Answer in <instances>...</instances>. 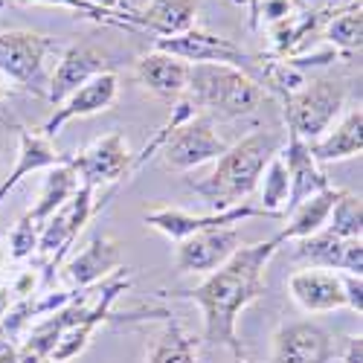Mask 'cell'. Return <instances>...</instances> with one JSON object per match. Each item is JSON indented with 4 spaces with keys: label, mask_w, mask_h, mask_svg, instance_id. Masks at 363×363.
Instances as JSON below:
<instances>
[{
    "label": "cell",
    "mask_w": 363,
    "mask_h": 363,
    "mask_svg": "<svg viewBox=\"0 0 363 363\" xmlns=\"http://www.w3.org/2000/svg\"><path fill=\"white\" fill-rule=\"evenodd\" d=\"M137 79L155 94L157 99L177 102L186 94V82H189V65L169 52H148L137 62Z\"/></svg>",
    "instance_id": "cell-17"
},
{
    "label": "cell",
    "mask_w": 363,
    "mask_h": 363,
    "mask_svg": "<svg viewBox=\"0 0 363 363\" xmlns=\"http://www.w3.org/2000/svg\"><path fill=\"white\" fill-rule=\"evenodd\" d=\"M343 277V291H346V306L352 311H363V282L360 277H352V274H340Z\"/></svg>",
    "instance_id": "cell-29"
},
{
    "label": "cell",
    "mask_w": 363,
    "mask_h": 363,
    "mask_svg": "<svg viewBox=\"0 0 363 363\" xmlns=\"http://www.w3.org/2000/svg\"><path fill=\"white\" fill-rule=\"evenodd\" d=\"M363 113L349 111L337 128H328L320 140L308 143V151L317 163H335V160H349V157H360L363 151Z\"/></svg>",
    "instance_id": "cell-19"
},
{
    "label": "cell",
    "mask_w": 363,
    "mask_h": 363,
    "mask_svg": "<svg viewBox=\"0 0 363 363\" xmlns=\"http://www.w3.org/2000/svg\"><path fill=\"white\" fill-rule=\"evenodd\" d=\"M346 102V90L340 82L331 79H317L311 84L296 87L294 94L285 96V123L288 134L299 137L302 143L320 140L335 119L340 116Z\"/></svg>",
    "instance_id": "cell-5"
},
{
    "label": "cell",
    "mask_w": 363,
    "mask_h": 363,
    "mask_svg": "<svg viewBox=\"0 0 363 363\" xmlns=\"http://www.w3.org/2000/svg\"><path fill=\"white\" fill-rule=\"evenodd\" d=\"M285 145V137L279 131H256L235 145H227V151L216 160V169L203 180L192 184V189L213 203V209H230L245 203V198L259 186V180Z\"/></svg>",
    "instance_id": "cell-2"
},
{
    "label": "cell",
    "mask_w": 363,
    "mask_h": 363,
    "mask_svg": "<svg viewBox=\"0 0 363 363\" xmlns=\"http://www.w3.org/2000/svg\"><path fill=\"white\" fill-rule=\"evenodd\" d=\"M105 70H108V58L96 47H65V52L58 55L55 70L50 73L47 102L58 108L73 90H79L82 84H87Z\"/></svg>",
    "instance_id": "cell-14"
},
{
    "label": "cell",
    "mask_w": 363,
    "mask_h": 363,
    "mask_svg": "<svg viewBox=\"0 0 363 363\" xmlns=\"http://www.w3.org/2000/svg\"><path fill=\"white\" fill-rule=\"evenodd\" d=\"M0 125H9V119H4V116H0Z\"/></svg>",
    "instance_id": "cell-33"
},
{
    "label": "cell",
    "mask_w": 363,
    "mask_h": 363,
    "mask_svg": "<svg viewBox=\"0 0 363 363\" xmlns=\"http://www.w3.org/2000/svg\"><path fill=\"white\" fill-rule=\"evenodd\" d=\"M288 291L306 314H328V311L349 308L346 291H343V277L328 274V270H317V267L296 270L288 279Z\"/></svg>",
    "instance_id": "cell-15"
},
{
    "label": "cell",
    "mask_w": 363,
    "mask_h": 363,
    "mask_svg": "<svg viewBox=\"0 0 363 363\" xmlns=\"http://www.w3.org/2000/svg\"><path fill=\"white\" fill-rule=\"evenodd\" d=\"M116 267H119V247L113 245L111 238L96 235L82 253H76V256L70 259V264H67V279H70L76 288H90V285L108 279Z\"/></svg>",
    "instance_id": "cell-21"
},
{
    "label": "cell",
    "mask_w": 363,
    "mask_h": 363,
    "mask_svg": "<svg viewBox=\"0 0 363 363\" xmlns=\"http://www.w3.org/2000/svg\"><path fill=\"white\" fill-rule=\"evenodd\" d=\"M340 352V340L314 320L279 325L270 346V363H328Z\"/></svg>",
    "instance_id": "cell-8"
},
{
    "label": "cell",
    "mask_w": 363,
    "mask_h": 363,
    "mask_svg": "<svg viewBox=\"0 0 363 363\" xmlns=\"http://www.w3.org/2000/svg\"><path fill=\"white\" fill-rule=\"evenodd\" d=\"M282 245L277 238L256 241V245H241L218 270L206 274V279L192 288L180 291L174 296L192 299L203 317V340L209 346H227L241 360V343H238V317L250 302H256L264 294V267L274 259V253Z\"/></svg>",
    "instance_id": "cell-1"
},
{
    "label": "cell",
    "mask_w": 363,
    "mask_h": 363,
    "mask_svg": "<svg viewBox=\"0 0 363 363\" xmlns=\"http://www.w3.org/2000/svg\"><path fill=\"white\" fill-rule=\"evenodd\" d=\"M291 4H294V6H302V0H291Z\"/></svg>",
    "instance_id": "cell-34"
},
{
    "label": "cell",
    "mask_w": 363,
    "mask_h": 363,
    "mask_svg": "<svg viewBox=\"0 0 363 363\" xmlns=\"http://www.w3.org/2000/svg\"><path fill=\"white\" fill-rule=\"evenodd\" d=\"M238 363H250V360H238Z\"/></svg>",
    "instance_id": "cell-35"
},
{
    "label": "cell",
    "mask_w": 363,
    "mask_h": 363,
    "mask_svg": "<svg viewBox=\"0 0 363 363\" xmlns=\"http://www.w3.org/2000/svg\"><path fill=\"white\" fill-rule=\"evenodd\" d=\"M6 96H9V84L4 76H0V99H6Z\"/></svg>",
    "instance_id": "cell-32"
},
{
    "label": "cell",
    "mask_w": 363,
    "mask_h": 363,
    "mask_svg": "<svg viewBox=\"0 0 363 363\" xmlns=\"http://www.w3.org/2000/svg\"><path fill=\"white\" fill-rule=\"evenodd\" d=\"M160 151H163V163L172 172H189L203 163L218 160L227 151V143L213 131L209 119L189 116L186 123L172 128V134L166 137Z\"/></svg>",
    "instance_id": "cell-7"
},
{
    "label": "cell",
    "mask_w": 363,
    "mask_h": 363,
    "mask_svg": "<svg viewBox=\"0 0 363 363\" xmlns=\"http://www.w3.org/2000/svg\"><path fill=\"white\" fill-rule=\"evenodd\" d=\"M288 192H291L288 172H285L282 155H277L274 160L267 163L264 174H262V209H264L267 216L282 218L285 216V206H288Z\"/></svg>",
    "instance_id": "cell-25"
},
{
    "label": "cell",
    "mask_w": 363,
    "mask_h": 363,
    "mask_svg": "<svg viewBox=\"0 0 363 363\" xmlns=\"http://www.w3.org/2000/svg\"><path fill=\"white\" fill-rule=\"evenodd\" d=\"M90 4L105 9V12H119V4H123V0H90Z\"/></svg>",
    "instance_id": "cell-31"
},
{
    "label": "cell",
    "mask_w": 363,
    "mask_h": 363,
    "mask_svg": "<svg viewBox=\"0 0 363 363\" xmlns=\"http://www.w3.org/2000/svg\"><path fill=\"white\" fill-rule=\"evenodd\" d=\"M279 155H282V163H285V172H288V184H291L285 213H291L294 206H299L302 201H308L311 195L328 189V177L323 174L320 163L311 157L308 143H302L299 137L288 134Z\"/></svg>",
    "instance_id": "cell-16"
},
{
    "label": "cell",
    "mask_w": 363,
    "mask_h": 363,
    "mask_svg": "<svg viewBox=\"0 0 363 363\" xmlns=\"http://www.w3.org/2000/svg\"><path fill=\"white\" fill-rule=\"evenodd\" d=\"M94 186H79L76 195L58 209V213L41 227V235H38V250L50 259V267H55L67 256V250L73 247L76 235L82 233V227L90 221V216L99 209V201L94 198Z\"/></svg>",
    "instance_id": "cell-9"
},
{
    "label": "cell",
    "mask_w": 363,
    "mask_h": 363,
    "mask_svg": "<svg viewBox=\"0 0 363 363\" xmlns=\"http://www.w3.org/2000/svg\"><path fill=\"white\" fill-rule=\"evenodd\" d=\"M70 160V157H67ZM82 186V180H79V174L73 172V166L70 163H62V166H52L50 169V174L44 177V186H41V195H38V201H35V206L29 209V213L23 216L33 227H44L58 209H62L73 195H76V189Z\"/></svg>",
    "instance_id": "cell-23"
},
{
    "label": "cell",
    "mask_w": 363,
    "mask_h": 363,
    "mask_svg": "<svg viewBox=\"0 0 363 363\" xmlns=\"http://www.w3.org/2000/svg\"><path fill=\"white\" fill-rule=\"evenodd\" d=\"M116 96H119V79H116L113 70H105V73L94 76L87 84H82L79 90H73V94L55 108V113L38 128V134H44L47 140H52L67 123H73V119L96 116V113L113 108Z\"/></svg>",
    "instance_id": "cell-12"
},
{
    "label": "cell",
    "mask_w": 363,
    "mask_h": 363,
    "mask_svg": "<svg viewBox=\"0 0 363 363\" xmlns=\"http://www.w3.org/2000/svg\"><path fill=\"white\" fill-rule=\"evenodd\" d=\"M328 235L335 238H360L363 224H360V198L352 192H343L337 203L331 206V216L323 227Z\"/></svg>",
    "instance_id": "cell-26"
},
{
    "label": "cell",
    "mask_w": 363,
    "mask_h": 363,
    "mask_svg": "<svg viewBox=\"0 0 363 363\" xmlns=\"http://www.w3.org/2000/svg\"><path fill=\"white\" fill-rule=\"evenodd\" d=\"M337 357L343 360V363H363V340H360V335L354 337H340V352H337Z\"/></svg>",
    "instance_id": "cell-30"
},
{
    "label": "cell",
    "mask_w": 363,
    "mask_h": 363,
    "mask_svg": "<svg viewBox=\"0 0 363 363\" xmlns=\"http://www.w3.org/2000/svg\"><path fill=\"white\" fill-rule=\"evenodd\" d=\"M186 102L221 116H247L262 108L264 90L245 70L230 65H189Z\"/></svg>",
    "instance_id": "cell-3"
},
{
    "label": "cell",
    "mask_w": 363,
    "mask_h": 363,
    "mask_svg": "<svg viewBox=\"0 0 363 363\" xmlns=\"http://www.w3.org/2000/svg\"><path fill=\"white\" fill-rule=\"evenodd\" d=\"M360 35H363V18H360V6H352L346 12H340L335 21L325 26V38L335 50L352 52L360 50Z\"/></svg>",
    "instance_id": "cell-27"
},
{
    "label": "cell",
    "mask_w": 363,
    "mask_h": 363,
    "mask_svg": "<svg viewBox=\"0 0 363 363\" xmlns=\"http://www.w3.org/2000/svg\"><path fill=\"white\" fill-rule=\"evenodd\" d=\"M238 247H241V235L235 227L192 233L177 241L174 267L177 274H213Z\"/></svg>",
    "instance_id": "cell-11"
},
{
    "label": "cell",
    "mask_w": 363,
    "mask_h": 363,
    "mask_svg": "<svg viewBox=\"0 0 363 363\" xmlns=\"http://www.w3.org/2000/svg\"><path fill=\"white\" fill-rule=\"evenodd\" d=\"M62 52L65 47L50 35L29 33V29H6V33H0V76L47 99V62L50 55Z\"/></svg>",
    "instance_id": "cell-4"
},
{
    "label": "cell",
    "mask_w": 363,
    "mask_h": 363,
    "mask_svg": "<svg viewBox=\"0 0 363 363\" xmlns=\"http://www.w3.org/2000/svg\"><path fill=\"white\" fill-rule=\"evenodd\" d=\"M155 50L169 52L186 65H230V67L245 70L247 76L253 70V55L247 50H241L230 38L203 33V29H195V26L172 38H157Z\"/></svg>",
    "instance_id": "cell-6"
},
{
    "label": "cell",
    "mask_w": 363,
    "mask_h": 363,
    "mask_svg": "<svg viewBox=\"0 0 363 363\" xmlns=\"http://www.w3.org/2000/svg\"><path fill=\"white\" fill-rule=\"evenodd\" d=\"M343 195V189H335L328 186L317 195H311L308 201H302L299 206L291 209V221L274 235L279 245H285V241H299V238H308L314 233H320L331 216V206L337 203V198Z\"/></svg>",
    "instance_id": "cell-22"
},
{
    "label": "cell",
    "mask_w": 363,
    "mask_h": 363,
    "mask_svg": "<svg viewBox=\"0 0 363 363\" xmlns=\"http://www.w3.org/2000/svg\"><path fill=\"white\" fill-rule=\"evenodd\" d=\"M145 363H198V340L174 320H166V328L148 346Z\"/></svg>",
    "instance_id": "cell-24"
},
{
    "label": "cell",
    "mask_w": 363,
    "mask_h": 363,
    "mask_svg": "<svg viewBox=\"0 0 363 363\" xmlns=\"http://www.w3.org/2000/svg\"><path fill=\"white\" fill-rule=\"evenodd\" d=\"M38 235H41L38 227H33L26 218H21V221L12 227V233H9V259L23 262V259L33 256V253L38 250Z\"/></svg>",
    "instance_id": "cell-28"
},
{
    "label": "cell",
    "mask_w": 363,
    "mask_h": 363,
    "mask_svg": "<svg viewBox=\"0 0 363 363\" xmlns=\"http://www.w3.org/2000/svg\"><path fill=\"white\" fill-rule=\"evenodd\" d=\"M250 218H274V216H267L262 206H250V203H238L230 209H213V213H206V216H192V213H184V209H169V206L145 213V224L151 230L163 233L172 241H180V238H186L192 233H203V230L235 227Z\"/></svg>",
    "instance_id": "cell-10"
},
{
    "label": "cell",
    "mask_w": 363,
    "mask_h": 363,
    "mask_svg": "<svg viewBox=\"0 0 363 363\" xmlns=\"http://www.w3.org/2000/svg\"><path fill=\"white\" fill-rule=\"evenodd\" d=\"M294 256L308 262L317 270H343V274L360 277L363 274V245L360 238H335L325 230L299 238Z\"/></svg>",
    "instance_id": "cell-13"
},
{
    "label": "cell",
    "mask_w": 363,
    "mask_h": 363,
    "mask_svg": "<svg viewBox=\"0 0 363 363\" xmlns=\"http://www.w3.org/2000/svg\"><path fill=\"white\" fill-rule=\"evenodd\" d=\"M70 155H62V151H55L52 140H47L44 134L38 131H23L21 128V148H18V163L12 169V174L0 184V203L6 201V195L21 184L26 174L33 172H41V169H52V166H62L67 163Z\"/></svg>",
    "instance_id": "cell-18"
},
{
    "label": "cell",
    "mask_w": 363,
    "mask_h": 363,
    "mask_svg": "<svg viewBox=\"0 0 363 363\" xmlns=\"http://www.w3.org/2000/svg\"><path fill=\"white\" fill-rule=\"evenodd\" d=\"M198 0H148V6L137 12V29H148L160 38L180 35L195 26Z\"/></svg>",
    "instance_id": "cell-20"
}]
</instances>
